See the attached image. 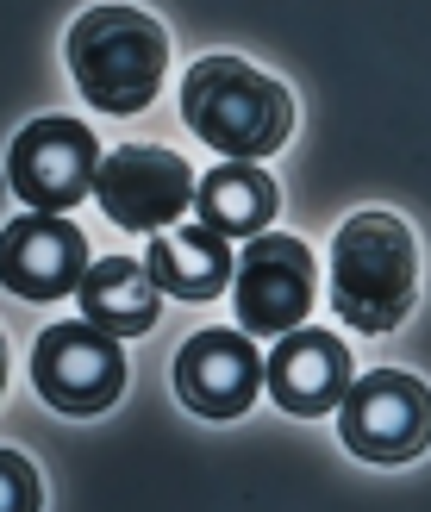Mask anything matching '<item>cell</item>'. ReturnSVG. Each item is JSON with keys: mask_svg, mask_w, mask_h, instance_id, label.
I'll use <instances>...</instances> for the list:
<instances>
[{"mask_svg": "<svg viewBox=\"0 0 431 512\" xmlns=\"http://www.w3.org/2000/svg\"><path fill=\"white\" fill-rule=\"evenodd\" d=\"M338 438L357 463L400 469L431 450V388L413 369H369L350 375L338 400Z\"/></svg>", "mask_w": 431, "mask_h": 512, "instance_id": "5b68a950", "label": "cell"}, {"mask_svg": "<svg viewBox=\"0 0 431 512\" xmlns=\"http://www.w3.org/2000/svg\"><path fill=\"white\" fill-rule=\"evenodd\" d=\"M7 381H13V363H7V331H0V400H7Z\"/></svg>", "mask_w": 431, "mask_h": 512, "instance_id": "2e32d148", "label": "cell"}, {"mask_svg": "<svg viewBox=\"0 0 431 512\" xmlns=\"http://www.w3.org/2000/svg\"><path fill=\"white\" fill-rule=\"evenodd\" d=\"M63 63L94 113L138 119L169 82V25L132 0H94L69 19Z\"/></svg>", "mask_w": 431, "mask_h": 512, "instance_id": "7a4b0ae2", "label": "cell"}, {"mask_svg": "<svg viewBox=\"0 0 431 512\" xmlns=\"http://www.w3.org/2000/svg\"><path fill=\"white\" fill-rule=\"evenodd\" d=\"M325 300L344 331L388 338L419 306V238L400 213H350L325 250Z\"/></svg>", "mask_w": 431, "mask_h": 512, "instance_id": "6da1fadb", "label": "cell"}, {"mask_svg": "<svg viewBox=\"0 0 431 512\" xmlns=\"http://www.w3.org/2000/svg\"><path fill=\"white\" fill-rule=\"evenodd\" d=\"M232 313H238V331H250L257 344L282 338V331L307 325L313 306H319V256L307 250V238L294 232H257L244 238L238 263H232Z\"/></svg>", "mask_w": 431, "mask_h": 512, "instance_id": "277c9868", "label": "cell"}, {"mask_svg": "<svg viewBox=\"0 0 431 512\" xmlns=\"http://www.w3.org/2000/svg\"><path fill=\"white\" fill-rule=\"evenodd\" d=\"M75 306H82V319L113 331V338H144L150 325L163 313V288L150 281L144 256H94L82 288H75Z\"/></svg>", "mask_w": 431, "mask_h": 512, "instance_id": "5bb4252c", "label": "cell"}, {"mask_svg": "<svg viewBox=\"0 0 431 512\" xmlns=\"http://www.w3.org/2000/svg\"><path fill=\"white\" fill-rule=\"evenodd\" d=\"M125 350L113 331H100L88 319H57L38 331L32 344V388L50 413L63 419H100L113 413L125 394Z\"/></svg>", "mask_w": 431, "mask_h": 512, "instance_id": "52a82bcc", "label": "cell"}, {"mask_svg": "<svg viewBox=\"0 0 431 512\" xmlns=\"http://www.w3.org/2000/svg\"><path fill=\"white\" fill-rule=\"evenodd\" d=\"M175 394L194 419H244L263 394V350L238 325H207L175 350Z\"/></svg>", "mask_w": 431, "mask_h": 512, "instance_id": "30bf717a", "label": "cell"}, {"mask_svg": "<svg viewBox=\"0 0 431 512\" xmlns=\"http://www.w3.org/2000/svg\"><path fill=\"white\" fill-rule=\"evenodd\" d=\"M194 219L213 225L219 238H257L282 219V182L263 169V163H238V157H219L207 175H194Z\"/></svg>", "mask_w": 431, "mask_h": 512, "instance_id": "4fadbf2b", "label": "cell"}, {"mask_svg": "<svg viewBox=\"0 0 431 512\" xmlns=\"http://www.w3.org/2000/svg\"><path fill=\"white\" fill-rule=\"evenodd\" d=\"M182 125L238 163H269L275 150L294 138V94L275 82L269 69L232 57V50H207L182 69Z\"/></svg>", "mask_w": 431, "mask_h": 512, "instance_id": "3957f363", "label": "cell"}, {"mask_svg": "<svg viewBox=\"0 0 431 512\" xmlns=\"http://www.w3.org/2000/svg\"><path fill=\"white\" fill-rule=\"evenodd\" d=\"M94 169H100V138L88 119L69 113L25 119L7 144V188L32 213H75L94 194Z\"/></svg>", "mask_w": 431, "mask_h": 512, "instance_id": "ba28073f", "label": "cell"}, {"mask_svg": "<svg viewBox=\"0 0 431 512\" xmlns=\"http://www.w3.org/2000/svg\"><path fill=\"white\" fill-rule=\"evenodd\" d=\"M0 512H44V481L32 469V456H19L0 444Z\"/></svg>", "mask_w": 431, "mask_h": 512, "instance_id": "9a60e30c", "label": "cell"}, {"mask_svg": "<svg viewBox=\"0 0 431 512\" xmlns=\"http://www.w3.org/2000/svg\"><path fill=\"white\" fill-rule=\"evenodd\" d=\"M232 263H238L232 238H219L194 213L182 225H169V232H150L144 244V269L163 288V300H219L232 288Z\"/></svg>", "mask_w": 431, "mask_h": 512, "instance_id": "7c38bea8", "label": "cell"}, {"mask_svg": "<svg viewBox=\"0 0 431 512\" xmlns=\"http://www.w3.org/2000/svg\"><path fill=\"white\" fill-rule=\"evenodd\" d=\"M88 200L125 238L169 232V225H182L194 213V163L169 144H113L100 150Z\"/></svg>", "mask_w": 431, "mask_h": 512, "instance_id": "8992f818", "label": "cell"}, {"mask_svg": "<svg viewBox=\"0 0 431 512\" xmlns=\"http://www.w3.org/2000/svg\"><path fill=\"white\" fill-rule=\"evenodd\" d=\"M88 263H94L88 232L69 213H32L25 207L19 219L0 225V288L32 300V306L75 300Z\"/></svg>", "mask_w": 431, "mask_h": 512, "instance_id": "9c48e42d", "label": "cell"}, {"mask_svg": "<svg viewBox=\"0 0 431 512\" xmlns=\"http://www.w3.org/2000/svg\"><path fill=\"white\" fill-rule=\"evenodd\" d=\"M350 375H357L350 344L338 338V331L313 325V319L282 331V338H269V350H263V394L282 406L288 419H325V413H338Z\"/></svg>", "mask_w": 431, "mask_h": 512, "instance_id": "8fae6325", "label": "cell"}]
</instances>
